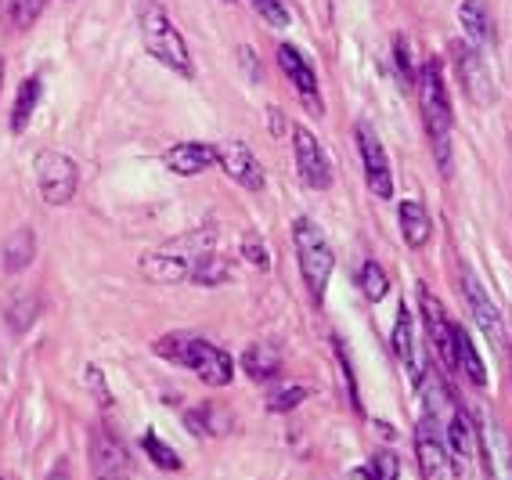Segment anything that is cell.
I'll use <instances>...</instances> for the list:
<instances>
[{
    "instance_id": "cell-11",
    "label": "cell",
    "mask_w": 512,
    "mask_h": 480,
    "mask_svg": "<svg viewBox=\"0 0 512 480\" xmlns=\"http://www.w3.org/2000/svg\"><path fill=\"white\" fill-rule=\"evenodd\" d=\"M451 58H455V69H458V80H462V87H466V94L473 98L476 105H484L494 98V84H491V73H487V62L480 58V51H476L473 44H451Z\"/></svg>"
},
{
    "instance_id": "cell-26",
    "label": "cell",
    "mask_w": 512,
    "mask_h": 480,
    "mask_svg": "<svg viewBox=\"0 0 512 480\" xmlns=\"http://www.w3.org/2000/svg\"><path fill=\"white\" fill-rule=\"evenodd\" d=\"M184 423H188V430L192 434H202V437H224V430L231 426V419L220 412L213 401H202L199 408H192V412H184Z\"/></svg>"
},
{
    "instance_id": "cell-29",
    "label": "cell",
    "mask_w": 512,
    "mask_h": 480,
    "mask_svg": "<svg viewBox=\"0 0 512 480\" xmlns=\"http://www.w3.org/2000/svg\"><path fill=\"white\" fill-rule=\"evenodd\" d=\"M141 448H145V455H148L152 462H156L159 470H170V473H181V470H184L181 455H177L174 448H170V444L159 441L156 430H145V437H141Z\"/></svg>"
},
{
    "instance_id": "cell-40",
    "label": "cell",
    "mask_w": 512,
    "mask_h": 480,
    "mask_svg": "<svg viewBox=\"0 0 512 480\" xmlns=\"http://www.w3.org/2000/svg\"><path fill=\"white\" fill-rule=\"evenodd\" d=\"M224 4H231V0H224Z\"/></svg>"
},
{
    "instance_id": "cell-14",
    "label": "cell",
    "mask_w": 512,
    "mask_h": 480,
    "mask_svg": "<svg viewBox=\"0 0 512 480\" xmlns=\"http://www.w3.org/2000/svg\"><path fill=\"white\" fill-rule=\"evenodd\" d=\"M415 459H419V473L422 480H448V448L437 437V426H433V416L422 419L419 430H415Z\"/></svg>"
},
{
    "instance_id": "cell-8",
    "label": "cell",
    "mask_w": 512,
    "mask_h": 480,
    "mask_svg": "<svg viewBox=\"0 0 512 480\" xmlns=\"http://www.w3.org/2000/svg\"><path fill=\"white\" fill-rule=\"evenodd\" d=\"M357 152H361V163H365V181L372 188L375 199H394V170H390V159H386V148L379 141L368 123H357L354 127Z\"/></svg>"
},
{
    "instance_id": "cell-36",
    "label": "cell",
    "mask_w": 512,
    "mask_h": 480,
    "mask_svg": "<svg viewBox=\"0 0 512 480\" xmlns=\"http://www.w3.org/2000/svg\"><path fill=\"white\" fill-rule=\"evenodd\" d=\"M238 58H242V69H246V76L249 80H260V62L253 58V47H238Z\"/></svg>"
},
{
    "instance_id": "cell-1",
    "label": "cell",
    "mask_w": 512,
    "mask_h": 480,
    "mask_svg": "<svg viewBox=\"0 0 512 480\" xmlns=\"http://www.w3.org/2000/svg\"><path fill=\"white\" fill-rule=\"evenodd\" d=\"M138 33H141L145 51L156 58L159 65H166L170 73L184 76V80H192L195 76L192 55H188V44H184L177 22L170 19V11L163 8V0H141L138 4Z\"/></svg>"
},
{
    "instance_id": "cell-13",
    "label": "cell",
    "mask_w": 512,
    "mask_h": 480,
    "mask_svg": "<svg viewBox=\"0 0 512 480\" xmlns=\"http://www.w3.org/2000/svg\"><path fill=\"white\" fill-rule=\"evenodd\" d=\"M462 293H466V304H469V314L476 318V325L484 329V336L494 343V347H505V322L494 300L487 296V289L476 282L469 271H462Z\"/></svg>"
},
{
    "instance_id": "cell-24",
    "label": "cell",
    "mask_w": 512,
    "mask_h": 480,
    "mask_svg": "<svg viewBox=\"0 0 512 480\" xmlns=\"http://www.w3.org/2000/svg\"><path fill=\"white\" fill-rule=\"evenodd\" d=\"M44 8L47 0H0V22L15 33H26L44 15Z\"/></svg>"
},
{
    "instance_id": "cell-31",
    "label": "cell",
    "mask_w": 512,
    "mask_h": 480,
    "mask_svg": "<svg viewBox=\"0 0 512 480\" xmlns=\"http://www.w3.org/2000/svg\"><path fill=\"white\" fill-rule=\"evenodd\" d=\"M307 397H311V390L307 387H300V383H285V387H278V390L267 394V408H271L275 416H282V412H293L296 405H303Z\"/></svg>"
},
{
    "instance_id": "cell-28",
    "label": "cell",
    "mask_w": 512,
    "mask_h": 480,
    "mask_svg": "<svg viewBox=\"0 0 512 480\" xmlns=\"http://www.w3.org/2000/svg\"><path fill=\"white\" fill-rule=\"evenodd\" d=\"M357 286H361V293H365L372 304H379V300L390 293V278H386L383 264H379V260H365L361 271H357Z\"/></svg>"
},
{
    "instance_id": "cell-3",
    "label": "cell",
    "mask_w": 512,
    "mask_h": 480,
    "mask_svg": "<svg viewBox=\"0 0 512 480\" xmlns=\"http://www.w3.org/2000/svg\"><path fill=\"white\" fill-rule=\"evenodd\" d=\"M293 246H296V257H300L303 286L311 293L314 307H321L325 304L329 278H332V271H336V253H332L325 231H321L311 217H296L293 221Z\"/></svg>"
},
{
    "instance_id": "cell-21",
    "label": "cell",
    "mask_w": 512,
    "mask_h": 480,
    "mask_svg": "<svg viewBox=\"0 0 512 480\" xmlns=\"http://www.w3.org/2000/svg\"><path fill=\"white\" fill-rule=\"evenodd\" d=\"M455 358H458V376H466L473 387H487V369L480 361V351L473 347L469 333L462 325H455Z\"/></svg>"
},
{
    "instance_id": "cell-6",
    "label": "cell",
    "mask_w": 512,
    "mask_h": 480,
    "mask_svg": "<svg viewBox=\"0 0 512 480\" xmlns=\"http://www.w3.org/2000/svg\"><path fill=\"white\" fill-rule=\"evenodd\" d=\"M91 473H94V480L134 477V459H130L127 444L119 441L116 430L105 423H94V430H91Z\"/></svg>"
},
{
    "instance_id": "cell-23",
    "label": "cell",
    "mask_w": 512,
    "mask_h": 480,
    "mask_svg": "<svg viewBox=\"0 0 512 480\" xmlns=\"http://www.w3.org/2000/svg\"><path fill=\"white\" fill-rule=\"evenodd\" d=\"M242 369H246V376L253 379H275L278 369H282V354L275 351V347H267V343H253V347H246V354H242Z\"/></svg>"
},
{
    "instance_id": "cell-10",
    "label": "cell",
    "mask_w": 512,
    "mask_h": 480,
    "mask_svg": "<svg viewBox=\"0 0 512 480\" xmlns=\"http://www.w3.org/2000/svg\"><path fill=\"white\" fill-rule=\"evenodd\" d=\"M293 156L296 170H300V181L314 192H325L332 185V163L325 156L321 141L314 138L307 127H293Z\"/></svg>"
},
{
    "instance_id": "cell-15",
    "label": "cell",
    "mask_w": 512,
    "mask_h": 480,
    "mask_svg": "<svg viewBox=\"0 0 512 480\" xmlns=\"http://www.w3.org/2000/svg\"><path fill=\"white\" fill-rule=\"evenodd\" d=\"M163 163L174 170L177 177H199L217 163V145H206V141H181L163 156Z\"/></svg>"
},
{
    "instance_id": "cell-7",
    "label": "cell",
    "mask_w": 512,
    "mask_h": 480,
    "mask_svg": "<svg viewBox=\"0 0 512 480\" xmlns=\"http://www.w3.org/2000/svg\"><path fill=\"white\" fill-rule=\"evenodd\" d=\"M278 69H282L285 80L293 84V91L303 102V109L311 112V116H325V102H321L318 73H314L311 58L303 55L300 47H293V44H278Z\"/></svg>"
},
{
    "instance_id": "cell-5",
    "label": "cell",
    "mask_w": 512,
    "mask_h": 480,
    "mask_svg": "<svg viewBox=\"0 0 512 480\" xmlns=\"http://www.w3.org/2000/svg\"><path fill=\"white\" fill-rule=\"evenodd\" d=\"M33 174H37V188L44 195V203L51 206L73 203L76 188H80V167L65 152L44 148L37 156V163H33Z\"/></svg>"
},
{
    "instance_id": "cell-38",
    "label": "cell",
    "mask_w": 512,
    "mask_h": 480,
    "mask_svg": "<svg viewBox=\"0 0 512 480\" xmlns=\"http://www.w3.org/2000/svg\"><path fill=\"white\" fill-rule=\"evenodd\" d=\"M47 480H69V470H65V466H58V470L51 473V477H47Z\"/></svg>"
},
{
    "instance_id": "cell-16",
    "label": "cell",
    "mask_w": 512,
    "mask_h": 480,
    "mask_svg": "<svg viewBox=\"0 0 512 480\" xmlns=\"http://www.w3.org/2000/svg\"><path fill=\"white\" fill-rule=\"evenodd\" d=\"M141 275L148 282H156V286H170V282H184V278L192 275V264H188V257H181L174 250H159L141 260Z\"/></svg>"
},
{
    "instance_id": "cell-2",
    "label": "cell",
    "mask_w": 512,
    "mask_h": 480,
    "mask_svg": "<svg viewBox=\"0 0 512 480\" xmlns=\"http://www.w3.org/2000/svg\"><path fill=\"white\" fill-rule=\"evenodd\" d=\"M152 351H156L159 358L181 365V369L195 372L206 387H228L231 379H235V361H231V354L220 351L217 343L202 340V336H163V340H156Z\"/></svg>"
},
{
    "instance_id": "cell-34",
    "label": "cell",
    "mask_w": 512,
    "mask_h": 480,
    "mask_svg": "<svg viewBox=\"0 0 512 480\" xmlns=\"http://www.w3.org/2000/svg\"><path fill=\"white\" fill-rule=\"evenodd\" d=\"M249 4H253V11L267 22V26H275V29L289 26V8H285V0H249Z\"/></svg>"
},
{
    "instance_id": "cell-30",
    "label": "cell",
    "mask_w": 512,
    "mask_h": 480,
    "mask_svg": "<svg viewBox=\"0 0 512 480\" xmlns=\"http://www.w3.org/2000/svg\"><path fill=\"white\" fill-rule=\"evenodd\" d=\"M192 278L199 282V286H220V282H228L231 278V268H228V260H220L217 253H202L199 260H195V268H192Z\"/></svg>"
},
{
    "instance_id": "cell-18",
    "label": "cell",
    "mask_w": 512,
    "mask_h": 480,
    "mask_svg": "<svg viewBox=\"0 0 512 480\" xmlns=\"http://www.w3.org/2000/svg\"><path fill=\"white\" fill-rule=\"evenodd\" d=\"M458 22L466 29L469 44H494V37H498L484 0H462V4H458Z\"/></svg>"
},
{
    "instance_id": "cell-39",
    "label": "cell",
    "mask_w": 512,
    "mask_h": 480,
    "mask_svg": "<svg viewBox=\"0 0 512 480\" xmlns=\"http://www.w3.org/2000/svg\"><path fill=\"white\" fill-rule=\"evenodd\" d=\"M0 87H4V58H0Z\"/></svg>"
},
{
    "instance_id": "cell-27",
    "label": "cell",
    "mask_w": 512,
    "mask_h": 480,
    "mask_svg": "<svg viewBox=\"0 0 512 480\" xmlns=\"http://www.w3.org/2000/svg\"><path fill=\"white\" fill-rule=\"evenodd\" d=\"M8 325H11V333H26V329H33V322H37V314H40V296L37 293H15L11 296V304H8Z\"/></svg>"
},
{
    "instance_id": "cell-17",
    "label": "cell",
    "mask_w": 512,
    "mask_h": 480,
    "mask_svg": "<svg viewBox=\"0 0 512 480\" xmlns=\"http://www.w3.org/2000/svg\"><path fill=\"white\" fill-rule=\"evenodd\" d=\"M397 221H401V235H404V242H408L412 250L430 246L433 221H430V210H426L419 199H404L401 210H397Z\"/></svg>"
},
{
    "instance_id": "cell-41",
    "label": "cell",
    "mask_w": 512,
    "mask_h": 480,
    "mask_svg": "<svg viewBox=\"0 0 512 480\" xmlns=\"http://www.w3.org/2000/svg\"><path fill=\"white\" fill-rule=\"evenodd\" d=\"M0 480H8V477H0Z\"/></svg>"
},
{
    "instance_id": "cell-25",
    "label": "cell",
    "mask_w": 512,
    "mask_h": 480,
    "mask_svg": "<svg viewBox=\"0 0 512 480\" xmlns=\"http://www.w3.org/2000/svg\"><path fill=\"white\" fill-rule=\"evenodd\" d=\"M40 94H44V80H40V76L22 80L19 94H15V109H11V130H15V134H22V130L29 127V120H33V112H37V105H40Z\"/></svg>"
},
{
    "instance_id": "cell-9",
    "label": "cell",
    "mask_w": 512,
    "mask_h": 480,
    "mask_svg": "<svg viewBox=\"0 0 512 480\" xmlns=\"http://www.w3.org/2000/svg\"><path fill=\"white\" fill-rule=\"evenodd\" d=\"M419 311H422V325H426V333H430V347L437 351V358L444 361V369L458 372L455 322H451L448 311H444V304H440L437 296H433L426 286H422V293H419Z\"/></svg>"
},
{
    "instance_id": "cell-22",
    "label": "cell",
    "mask_w": 512,
    "mask_h": 480,
    "mask_svg": "<svg viewBox=\"0 0 512 480\" xmlns=\"http://www.w3.org/2000/svg\"><path fill=\"white\" fill-rule=\"evenodd\" d=\"M448 448H451V466H455L458 477H466V462L473 459V426L462 412L448 419Z\"/></svg>"
},
{
    "instance_id": "cell-33",
    "label": "cell",
    "mask_w": 512,
    "mask_h": 480,
    "mask_svg": "<svg viewBox=\"0 0 512 480\" xmlns=\"http://www.w3.org/2000/svg\"><path fill=\"white\" fill-rule=\"evenodd\" d=\"M394 65H397V76H401V87L404 91H412L415 80H419V73H415L412 55H408V40L404 37L394 40Z\"/></svg>"
},
{
    "instance_id": "cell-35",
    "label": "cell",
    "mask_w": 512,
    "mask_h": 480,
    "mask_svg": "<svg viewBox=\"0 0 512 480\" xmlns=\"http://www.w3.org/2000/svg\"><path fill=\"white\" fill-rule=\"evenodd\" d=\"M87 383H91L94 394H98L101 408H109V405H112V397H109V390H105V376H101L98 365H91V369H87Z\"/></svg>"
},
{
    "instance_id": "cell-20",
    "label": "cell",
    "mask_w": 512,
    "mask_h": 480,
    "mask_svg": "<svg viewBox=\"0 0 512 480\" xmlns=\"http://www.w3.org/2000/svg\"><path fill=\"white\" fill-rule=\"evenodd\" d=\"M480 452H484V470L487 480H512V455L505 448V441L494 430H480Z\"/></svg>"
},
{
    "instance_id": "cell-4",
    "label": "cell",
    "mask_w": 512,
    "mask_h": 480,
    "mask_svg": "<svg viewBox=\"0 0 512 480\" xmlns=\"http://www.w3.org/2000/svg\"><path fill=\"white\" fill-rule=\"evenodd\" d=\"M415 91H419V105H422V123H426V134L430 141H444L451 138V94L444 87V73H440V62L430 58L422 62L419 80H415Z\"/></svg>"
},
{
    "instance_id": "cell-12",
    "label": "cell",
    "mask_w": 512,
    "mask_h": 480,
    "mask_svg": "<svg viewBox=\"0 0 512 480\" xmlns=\"http://www.w3.org/2000/svg\"><path fill=\"white\" fill-rule=\"evenodd\" d=\"M217 163L238 188H246V192H260L264 188V167H260V159L253 156V148L246 141L217 145Z\"/></svg>"
},
{
    "instance_id": "cell-32",
    "label": "cell",
    "mask_w": 512,
    "mask_h": 480,
    "mask_svg": "<svg viewBox=\"0 0 512 480\" xmlns=\"http://www.w3.org/2000/svg\"><path fill=\"white\" fill-rule=\"evenodd\" d=\"M242 260H249V264L260 271H271V250H267V242L260 239L256 231L242 235Z\"/></svg>"
},
{
    "instance_id": "cell-37",
    "label": "cell",
    "mask_w": 512,
    "mask_h": 480,
    "mask_svg": "<svg viewBox=\"0 0 512 480\" xmlns=\"http://www.w3.org/2000/svg\"><path fill=\"white\" fill-rule=\"evenodd\" d=\"M271 134H275V138H282L285 134V116L278 109H271Z\"/></svg>"
},
{
    "instance_id": "cell-19",
    "label": "cell",
    "mask_w": 512,
    "mask_h": 480,
    "mask_svg": "<svg viewBox=\"0 0 512 480\" xmlns=\"http://www.w3.org/2000/svg\"><path fill=\"white\" fill-rule=\"evenodd\" d=\"M33 257H37V235H33V228L11 231L8 239H4V271L19 275V271H26L33 264Z\"/></svg>"
}]
</instances>
